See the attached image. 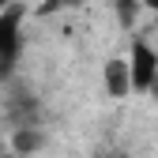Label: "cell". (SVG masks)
<instances>
[{
    "label": "cell",
    "instance_id": "6da1fadb",
    "mask_svg": "<svg viewBox=\"0 0 158 158\" xmlns=\"http://www.w3.org/2000/svg\"><path fill=\"white\" fill-rule=\"evenodd\" d=\"M23 56V8L8 4L0 11V83L11 79Z\"/></svg>",
    "mask_w": 158,
    "mask_h": 158
},
{
    "label": "cell",
    "instance_id": "7a4b0ae2",
    "mask_svg": "<svg viewBox=\"0 0 158 158\" xmlns=\"http://www.w3.org/2000/svg\"><path fill=\"white\" fill-rule=\"evenodd\" d=\"M154 68H158V53L147 45V42H135L132 53H128V79H132V90H143L151 87L154 79Z\"/></svg>",
    "mask_w": 158,
    "mask_h": 158
},
{
    "label": "cell",
    "instance_id": "3957f363",
    "mask_svg": "<svg viewBox=\"0 0 158 158\" xmlns=\"http://www.w3.org/2000/svg\"><path fill=\"white\" fill-rule=\"evenodd\" d=\"M102 75H106V90H109L113 98H124V94L132 90V79H128V60H109Z\"/></svg>",
    "mask_w": 158,
    "mask_h": 158
},
{
    "label": "cell",
    "instance_id": "277c9868",
    "mask_svg": "<svg viewBox=\"0 0 158 158\" xmlns=\"http://www.w3.org/2000/svg\"><path fill=\"white\" fill-rule=\"evenodd\" d=\"M117 11H121L124 23H132V19L139 15V0H117Z\"/></svg>",
    "mask_w": 158,
    "mask_h": 158
},
{
    "label": "cell",
    "instance_id": "5b68a950",
    "mask_svg": "<svg viewBox=\"0 0 158 158\" xmlns=\"http://www.w3.org/2000/svg\"><path fill=\"white\" fill-rule=\"evenodd\" d=\"M147 94H154V98H158V68H154V79H151V87H147Z\"/></svg>",
    "mask_w": 158,
    "mask_h": 158
},
{
    "label": "cell",
    "instance_id": "8992f818",
    "mask_svg": "<svg viewBox=\"0 0 158 158\" xmlns=\"http://www.w3.org/2000/svg\"><path fill=\"white\" fill-rule=\"evenodd\" d=\"M143 4H147V8H151L154 15H158V0H143Z\"/></svg>",
    "mask_w": 158,
    "mask_h": 158
},
{
    "label": "cell",
    "instance_id": "52a82bcc",
    "mask_svg": "<svg viewBox=\"0 0 158 158\" xmlns=\"http://www.w3.org/2000/svg\"><path fill=\"white\" fill-rule=\"evenodd\" d=\"M8 4H11V0H0V8H8Z\"/></svg>",
    "mask_w": 158,
    "mask_h": 158
},
{
    "label": "cell",
    "instance_id": "ba28073f",
    "mask_svg": "<svg viewBox=\"0 0 158 158\" xmlns=\"http://www.w3.org/2000/svg\"><path fill=\"white\" fill-rule=\"evenodd\" d=\"M64 4H68V0H64Z\"/></svg>",
    "mask_w": 158,
    "mask_h": 158
}]
</instances>
